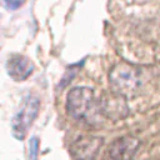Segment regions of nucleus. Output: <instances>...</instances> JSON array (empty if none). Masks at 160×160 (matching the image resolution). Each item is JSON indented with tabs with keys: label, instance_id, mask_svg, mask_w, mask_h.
Segmentation results:
<instances>
[{
	"label": "nucleus",
	"instance_id": "1",
	"mask_svg": "<svg viewBox=\"0 0 160 160\" xmlns=\"http://www.w3.org/2000/svg\"><path fill=\"white\" fill-rule=\"evenodd\" d=\"M66 110L72 119L92 124L95 121V116L99 114L98 101L92 89L88 86L72 88L66 96Z\"/></svg>",
	"mask_w": 160,
	"mask_h": 160
},
{
	"label": "nucleus",
	"instance_id": "2",
	"mask_svg": "<svg viewBox=\"0 0 160 160\" xmlns=\"http://www.w3.org/2000/svg\"><path fill=\"white\" fill-rule=\"evenodd\" d=\"M109 82L114 92L128 99L135 95L140 88V71L135 65L120 61L111 68Z\"/></svg>",
	"mask_w": 160,
	"mask_h": 160
},
{
	"label": "nucleus",
	"instance_id": "3",
	"mask_svg": "<svg viewBox=\"0 0 160 160\" xmlns=\"http://www.w3.org/2000/svg\"><path fill=\"white\" fill-rule=\"evenodd\" d=\"M98 110L102 116L118 121L129 115V106L126 102V98L114 92H106L98 100Z\"/></svg>",
	"mask_w": 160,
	"mask_h": 160
},
{
	"label": "nucleus",
	"instance_id": "4",
	"mask_svg": "<svg viewBox=\"0 0 160 160\" xmlns=\"http://www.w3.org/2000/svg\"><path fill=\"white\" fill-rule=\"evenodd\" d=\"M39 106H40V102L38 98L28 96L21 109L19 110V112L14 116L11 126H12V132L18 139H22L26 135L29 126L32 124L34 119L38 115Z\"/></svg>",
	"mask_w": 160,
	"mask_h": 160
},
{
	"label": "nucleus",
	"instance_id": "5",
	"mask_svg": "<svg viewBox=\"0 0 160 160\" xmlns=\"http://www.w3.org/2000/svg\"><path fill=\"white\" fill-rule=\"evenodd\" d=\"M140 146V140L134 135H124L115 139L105 156L104 160H132L138 149Z\"/></svg>",
	"mask_w": 160,
	"mask_h": 160
},
{
	"label": "nucleus",
	"instance_id": "6",
	"mask_svg": "<svg viewBox=\"0 0 160 160\" xmlns=\"http://www.w3.org/2000/svg\"><path fill=\"white\" fill-rule=\"evenodd\" d=\"M104 144V139L95 135H82L70 145V154L75 160H94Z\"/></svg>",
	"mask_w": 160,
	"mask_h": 160
},
{
	"label": "nucleus",
	"instance_id": "7",
	"mask_svg": "<svg viewBox=\"0 0 160 160\" xmlns=\"http://www.w3.org/2000/svg\"><path fill=\"white\" fill-rule=\"evenodd\" d=\"M8 74L15 81H22L28 79L34 69L32 62L22 55H12L6 64Z\"/></svg>",
	"mask_w": 160,
	"mask_h": 160
},
{
	"label": "nucleus",
	"instance_id": "8",
	"mask_svg": "<svg viewBox=\"0 0 160 160\" xmlns=\"http://www.w3.org/2000/svg\"><path fill=\"white\" fill-rule=\"evenodd\" d=\"M2 1H4L5 6L10 10H15L22 4V0H2Z\"/></svg>",
	"mask_w": 160,
	"mask_h": 160
},
{
	"label": "nucleus",
	"instance_id": "9",
	"mask_svg": "<svg viewBox=\"0 0 160 160\" xmlns=\"http://www.w3.org/2000/svg\"><path fill=\"white\" fill-rule=\"evenodd\" d=\"M36 152H38V141H36V139H31V141H30V160L36 159Z\"/></svg>",
	"mask_w": 160,
	"mask_h": 160
}]
</instances>
